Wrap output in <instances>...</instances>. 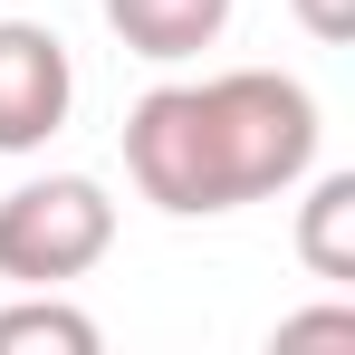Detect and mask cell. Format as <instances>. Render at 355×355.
I'll return each mask as SVG.
<instances>
[{"instance_id":"1","label":"cell","mask_w":355,"mask_h":355,"mask_svg":"<svg viewBox=\"0 0 355 355\" xmlns=\"http://www.w3.org/2000/svg\"><path fill=\"white\" fill-rule=\"evenodd\" d=\"M317 164V96L279 67H231L202 87H154L125 116V173L154 211L202 221L307 182Z\"/></svg>"},{"instance_id":"2","label":"cell","mask_w":355,"mask_h":355,"mask_svg":"<svg viewBox=\"0 0 355 355\" xmlns=\"http://www.w3.org/2000/svg\"><path fill=\"white\" fill-rule=\"evenodd\" d=\"M116 250V202L96 173H39L0 192V279L10 288H67Z\"/></svg>"},{"instance_id":"3","label":"cell","mask_w":355,"mask_h":355,"mask_svg":"<svg viewBox=\"0 0 355 355\" xmlns=\"http://www.w3.org/2000/svg\"><path fill=\"white\" fill-rule=\"evenodd\" d=\"M77 106L67 39L39 19H0V154H39Z\"/></svg>"},{"instance_id":"4","label":"cell","mask_w":355,"mask_h":355,"mask_svg":"<svg viewBox=\"0 0 355 355\" xmlns=\"http://www.w3.org/2000/svg\"><path fill=\"white\" fill-rule=\"evenodd\" d=\"M106 29H116L135 58L173 67V58H202L231 29V0H106Z\"/></svg>"},{"instance_id":"5","label":"cell","mask_w":355,"mask_h":355,"mask_svg":"<svg viewBox=\"0 0 355 355\" xmlns=\"http://www.w3.org/2000/svg\"><path fill=\"white\" fill-rule=\"evenodd\" d=\"M297 259H307L327 288L355 279V173H317L307 211H297Z\"/></svg>"},{"instance_id":"6","label":"cell","mask_w":355,"mask_h":355,"mask_svg":"<svg viewBox=\"0 0 355 355\" xmlns=\"http://www.w3.org/2000/svg\"><path fill=\"white\" fill-rule=\"evenodd\" d=\"M19 346H49V355H96V317L87 307H67L58 288H29L19 307H0V355Z\"/></svg>"},{"instance_id":"7","label":"cell","mask_w":355,"mask_h":355,"mask_svg":"<svg viewBox=\"0 0 355 355\" xmlns=\"http://www.w3.org/2000/svg\"><path fill=\"white\" fill-rule=\"evenodd\" d=\"M279 346H355V307H317V317H288Z\"/></svg>"},{"instance_id":"8","label":"cell","mask_w":355,"mask_h":355,"mask_svg":"<svg viewBox=\"0 0 355 355\" xmlns=\"http://www.w3.org/2000/svg\"><path fill=\"white\" fill-rule=\"evenodd\" d=\"M288 10H297V29L327 39V49H346V39H355V0H288Z\"/></svg>"}]
</instances>
